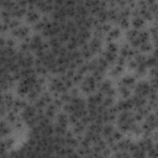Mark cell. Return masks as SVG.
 I'll return each instance as SVG.
<instances>
[{
	"instance_id": "1",
	"label": "cell",
	"mask_w": 158,
	"mask_h": 158,
	"mask_svg": "<svg viewBox=\"0 0 158 158\" xmlns=\"http://www.w3.org/2000/svg\"><path fill=\"white\" fill-rule=\"evenodd\" d=\"M98 86H99V83L96 81L94 75L93 74H86L85 78L83 79V81L80 83L79 89H80L81 94L90 95V94H93V93H95L98 90Z\"/></svg>"
},
{
	"instance_id": "2",
	"label": "cell",
	"mask_w": 158,
	"mask_h": 158,
	"mask_svg": "<svg viewBox=\"0 0 158 158\" xmlns=\"http://www.w3.org/2000/svg\"><path fill=\"white\" fill-rule=\"evenodd\" d=\"M31 27L27 25V23H22V25H20L17 28H15V30H12V31H10V35L12 36V37H15L17 41H25V40H27V38H30L31 37Z\"/></svg>"
},
{
	"instance_id": "3",
	"label": "cell",
	"mask_w": 158,
	"mask_h": 158,
	"mask_svg": "<svg viewBox=\"0 0 158 158\" xmlns=\"http://www.w3.org/2000/svg\"><path fill=\"white\" fill-rule=\"evenodd\" d=\"M133 88H135L133 94H138V95H142V96H146V98L153 90L149 81H147V80H139L138 83H136V85Z\"/></svg>"
},
{
	"instance_id": "4",
	"label": "cell",
	"mask_w": 158,
	"mask_h": 158,
	"mask_svg": "<svg viewBox=\"0 0 158 158\" xmlns=\"http://www.w3.org/2000/svg\"><path fill=\"white\" fill-rule=\"evenodd\" d=\"M41 19H42V14H41L37 9L27 10V12H26V15H25V23H27V25H30V26H33V25L37 23Z\"/></svg>"
},
{
	"instance_id": "5",
	"label": "cell",
	"mask_w": 158,
	"mask_h": 158,
	"mask_svg": "<svg viewBox=\"0 0 158 158\" xmlns=\"http://www.w3.org/2000/svg\"><path fill=\"white\" fill-rule=\"evenodd\" d=\"M121 36V28L120 26H112V28L105 35V40L106 42H115L116 40H118Z\"/></svg>"
},
{
	"instance_id": "6",
	"label": "cell",
	"mask_w": 158,
	"mask_h": 158,
	"mask_svg": "<svg viewBox=\"0 0 158 158\" xmlns=\"http://www.w3.org/2000/svg\"><path fill=\"white\" fill-rule=\"evenodd\" d=\"M136 77L135 74H126L123 77L120 78V81H118V85H125V86H128V88H133L136 85Z\"/></svg>"
},
{
	"instance_id": "7",
	"label": "cell",
	"mask_w": 158,
	"mask_h": 158,
	"mask_svg": "<svg viewBox=\"0 0 158 158\" xmlns=\"http://www.w3.org/2000/svg\"><path fill=\"white\" fill-rule=\"evenodd\" d=\"M59 110L60 109H58L53 102L52 104H49V105H47L46 106V109H44V116L47 117V118H49V120H56V116H57V114L59 112Z\"/></svg>"
},
{
	"instance_id": "8",
	"label": "cell",
	"mask_w": 158,
	"mask_h": 158,
	"mask_svg": "<svg viewBox=\"0 0 158 158\" xmlns=\"http://www.w3.org/2000/svg\"><path fill=\"white\" fill-rule=\"evenodd\" d=\"M144 26H146V20L141 15H137V16H132L131 17V27L132 28L142 30Z\"/></svg>"
},
{
	"instance_id": "9",
	"label": "cell",
	"mask_w": 158,
	"mask_h": 158,
	"mask_svg": "<svg viewBox=\"0 0 158 158\" xmlns=\"http://www.w3.org/2000/svg\"><path fill=\"white\" fill-rule=\"evenodd\" d=\"M117 96L120 99H128L132 96V88L125 86V85H118L117 88Z\"/></svg>"
},
{
	"instance_id": "10",
	"label": "cell",
	"mask_w": 158,
	"mask_h": 158,
	"mask_svg": "<svg viewBox=\"0 0 158 158\" xmlns=\"http://www.w3.org/2000/svg\"><path fill=\"white\" fill-rule=\"evenodd\" d=\"M115 130H116V125L115 123L106 122V123H104V127H102V131H101V136L104 138H107V137L112 136V133L115 132Z\"/></svg>"
},
{
	"instance_id": "11",
	"label": "cell",
	"mask_w": 158,
	"mask_h": 158,
	"mask_svg": "<svg viewBox=\"0 0 158 158\" xmlns=\"http://www.w3.org/2000/svg\"><path fill=\"white\" fill-rule=\"evenodd\" d=\"M99 90L102 93V94H109V91L114 88V85H112V81L111 80H109V79H104L101 83H99Z\"/></svg>"
},
{
	"instance_id": "12",
	"label": "cell",
	"mask_w": 158,
	"mask_h": 158,
	"mask_svg": "<svg viewBox=\"0 0 158 158\" xmlns=\"http://www.w3.org/2000/svg\"><path fill=\"white\" fill-rule=\"evenodd\" d=\"M153 48H154V44L152 41H147V42H143L141 43V46L138 47V51L144 53V54H151L153 52Z\"/></svg>"
},
{
	"instance_id": "13",
	"label": "cell",
	"mask_w": 158,
	"mask_h": 158,
	"mask_svg": "<svg viewBox=\"0 0 158 158\" xmlns=\"http://www.w3.org/2000/svg\"><path fill=\"white\" fill-rule=\"evenodd\" d=\"M104 49L107 51V52H111V53H118L120 46H118L116 42H107V44L105 46Z\"/></svg>"
}]
</instances>
